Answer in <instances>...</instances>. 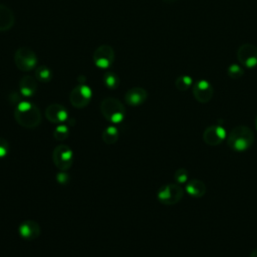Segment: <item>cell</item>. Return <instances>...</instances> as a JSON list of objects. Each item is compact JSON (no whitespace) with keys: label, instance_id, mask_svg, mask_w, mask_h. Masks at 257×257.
<instances>
[{"label":"cell","instance_id":"obj_26","mask_svg":"<svg viewBox=\"0 0 257 257\" xmlns=\"http://www.w3.org/2000/svg\"><path fill=\"white\" fill-rule=\"evenodd\" d=\"M56 181L61 185H65L69 182V175L66 173V171H60L56 175Z\"/></svg>","mask_w":257,"mask_h":257},{"label":"cell","instance_id":"obj_19","mask_svg":"<svg viewBox=\"0 0 257 257\" xmlns=\"http://www.w3.org/2000/svg\"><path fill=\"white\" fill-rule=\"evenodd\" d=\"M35 78L40 82H49L52 79V71L46 65H38L35 68Z\"/></svg>","mask_w":257,"mask_h":257},{"label":"cell","instance_id":"obj_15","mask_svg":"<svg viewBox=\"0 0 257 257\" xmlns=\"http://www.w3.org/2000/svg\"><path fill=\"white\" fill-rule=\"evenodd\" d=\"M37 90L36 78L30 75H24L19 81V92L24 97H31Z\"/></svg>","mask_w":257,"mask_h":257},{"label":"cell","instance_id":"obj_11","mask_svg":"<svg viewBox=\"0 0 257 257\" xmlns=\"http://www.w3.org/2000/svg\"><path fill=\"white\" fill-rule=\"evenodd\" d=\"M227 138L226 128L223 127L221 124H212L206 127L203 133V140L204 142L211 147L218 146L222 144Z\"/></svg>","mask_w":257,"mask_h":257},{"label":"cell","instance_id":"obj_7","mask_svg":"<svg viewBox=\"0 0 257 257\" xmlns=\"http://www.w3.org/2000/svg\"><path fill=\"white\" fill-rule=\"evenodd\" d=\"M92 97L91 88L85 83H79L72 88L69 94L70 103L76 108H82L86 106Z\"/></svg>","mask_w":257,"mask_h":257},{"label":"cell","instance_id":"obj_12","mask_svg":"<svg viewBox=\"0 0 257 257\" xmlns=\"http://www.w3.org/2000/svg\"><path fill=\"white\" fill-rule=\"evenodd\" d=\"M45 117L55 124L64 123L68 119V111L63 105L59 103H52L46 107Z\"/></svg>","mask_w":257,"mask_h":257},{"label":"cell","instance_id":"obj_16","mask_svg":"<svg viewBox=\"0 0 257 257\" xmlns=\"http://www.w3.org/2000/svg\"><path fill=\"white\" fill-rule=\"evenodd\" d=\"M15 22L13 11L6 5L0 4V32L11 29Z\"/></svg>","mask_w":257,"mask_h":257},{"label":"cell","instance_id":"obj_17","mask_svg":"<svg viewBox=\"0 0 257 257\" xmlns=\"http://www.w3.org/2000/svg\"><path fill=\"white\" fill-rule=\"evenodd\" d=\"M185 190L187 194L193 198H202L206 194L207 188L203 181L198 179H192L186 183Z\"/></svg>","mask_w":257,"mask_h":257},{"label":"cell","instance_id":"obj_22","mask_svg":"<svg viewBox=\"0 0 257 257\" xmlns=\"http://www.w3.org/2000/svg\"><path fill=\"white\" fill-rule=\"evenodd\" d=\"M69 136V127L64 123L58 124L53 131V138L56 141H64Z\"/></svg>","mask_w":257,"mask_h":257},{"label":"cell","instance_id":"obj_29","mask_svg":"<svg viewBox=\"0 0 257 257\" xmlns=\"http://www.w3.org/2000/svg\"><path fill=\"white\" fill-rule=\"evenodd\" d=\"M165 2H168V3H172V2H175V1H178V0H163Z\"/></svg>","mask_w":257,"mask_h":257},{"label":"cell","instance_id":"obj_28","mask_svg":"<svg viewBox=\"0 0 257 257\" xmlns=\"http://www.w3.org/2000/svg\"><path fill=\"white\" fill-rule=\"evenodd\" d=\"M249 257H257V248H255L249 255Z\"/></svg>","mask_w":257,"mask_h":257},{"label":"cell","instance_id":"obj_1","mask_svg":"<svg viewBox=\"0 0 257 257\" xmlns=\"http://www.w3.org/2000/svg\"><path fill=\"white\" fill-rule=\"evenodd\" d=\"M14 117L17 123L25 128H34L41 122L39 108L30 101L21 100L14 110Z\"/></svg>","mask_w":257,"mask_h":257},{"label":"cell","instance_id":"obj_20","mask_svg":"<svg viewBox=\"0 0 257 257\" xmlns=\"http://www.w3.org/2000/svg\"><path fill=\"white\" fill-rule=\"evenodd\" d=\"M103 83L109 89H115L119 85V77L112 71H106L103 74Z\"/></svg>","mask_w":257,"mask_h":257},{"label":"cell","instance_id":"obj_3","mask_svg":"<svg viewBox=\"0 0 257 257\" xmlns=\"http://www.w3.org/2000/svg\"><path fill=\"white\" fill-rule=\"evenodd\" d=\"M103 117L112 124L119 123L125 116V108L120 100L114 97L104 98L99 105Z\"/></svg>","mask_w":257,"mask_h":257},{"label":"cell","instance_id":"obj_27","mask_svg":"<svg viewBox=\"0 0 257 257\" xmlns=\"http://www.w3.org/2000/svg\"><path fill=\"white\" fill-rule=\"evenodd\" d=\"M21 94H19L18 92H12L10 95H9V100L12 99V103H16V105L21 101V97H20Z\"/></svg>","mask_w":257,"mask_h":257},{"label":"cell","instance_id":"obj_23","mask_svg":"<svg viewBox=\"0 0 257 257\" xmlns=\"http://www.w3.org/2000/svg\"><path fill=\"white\" fill-rule=\"evenodd\" d=\"M244 73V70L243 68L241 67V65L237 64V63H232L228 69H227V74L233 78V79H238L240 78Z\"/></svg>","mask_w":257,"mask_h":257},{"label":"cell","instance_id":"obj_18","mask_svg":"<svg viewBox=\"0 0 257 257\" xmlns=\"http://www.w3.org/2000/svg\"><path fill=\"white\" fill-rule=\"evenodd\" d=\"M118 130L114 125H108L101 134V139L106 145H113L118 140Z\"/></svg>","mask_w":257,"mask_h":257},{"label":"cell","instance_id":"obj_5","mask_svg":"<svg viewBox=\"0 0 257 257\" xmlns=\"http://www.w3.org/2000/svg\"><path fill=\"white\" fill-rule=\"evenodd\" d=\"M184 196V190L179 184H167L161 187L157 193L158 200L164 205H175Z\"/></svg>","mask_w":257,"mask_h":257},{"label":"cell","instance_id":"obj_4","mask_svg":"<svg viewBox=\"0 0 257 257\" xmlns=\"http://www.w3.org/2000/svg\"><path fill=\"white\" fill-rule=\"evenodd\" d=\"M14 61L17 68L21 71H30L36 68L38 59L35 52L31 48L21 46L14 54Z\"/></svg>","mask_w":257,"mask_h":257},{"label":"cell","instance_id":"obj_10","mask_svg":"<svg viewBox=\"0 0 257 257\" xmlns=\"http://www.w3.org/2000/svg\"><path fill=\"white\" fill-rule=\"evenodd\" d=\"M192 92L197 101L201 103L209 102L214 95L212 84L206 79H199L192 85Z\"/></svg>","mask_w":257,"mask_h":257},{"label":"cell","instance_id":"obj_25","mask_svg":"<svg viewBox=\"0 0 257 257\" xmlns=\"http://www.w3.org/2000/svg\"><path fill=\"white\" fill-rule=\"evenodd\" d=\"M9 143L5 140L0 138V159L5 158L9 153Z\"/></svg>","mask_w":257,"mask_h":257},{"label":"cell","instance_id":"obj_2","mask_svg":"<svg viewBox=\"0 0 257 257\" xmlns=\"http://www.w3.org/2000/svg\"><path fill=\"white\" fill-rule=\"evenodd\" d=\"M254 133L246 125H237L227 135L228 147L235 152H245L254 143Z\"/></svg>","mask_w":257,"mask_h":257},{"label":"cell","instance_id":"obj_14","mask_svg":"<svg viewBox=\"0 0 257 257\" xmlns=\"http://www.w3.org/2000/svg\"><path fill=\"white\" fill-rule=\"evenodd\" d=\"M148 98V92L143 87H133L130 88L124 94L125 102L131 106H138L143 104Z\"/></svg>","mask_w":257,"mask_h":257},{"label":"cell","instance_id":"obj_6","mask_svg":"<svg viewBox=\"0 0 257 257\" xmlns=\"http://www.w3.org/2000/svg\"><path fill=\"white\" fill-rule=\"evenodd\" d=\"M52 161L59 171H67L73 163V152L68 146L59 145L52 152Z\"/></svg>","mask_w":257,"mask_h":257},{"label":"cell","instance_id":"obj_8","mask_svg":"<svg viewBox=\"0 0 257 257\" xmlns=\"http://www.w3.org/2000/svg\"><path fill=\"white\" fill-rule=\"evenodd\" d=\"M92 60L98 68L106 69L110 67L114 61L113 48L108 44L99 45L92 54Z\"/></svg>","mask_w":257,"mask_h":257},{"label":"cell","instance_id":"obj_24","mask_svg":"<svg viewBox=\"0 0 257 257\" xmlns=\"http://www.w3.org/2000/svg\"><path fill=\"white\" fill-rule=\"evenodd\" d=\"M174 180L179 185L186 184L189 181V173H188V171L185 168L178 169L175 172V174H174Z\"/></svg>","mask_w":257,"mask_h":257},{"label":"cell","instance_id":"obj_21","mask_svg":"<svg viewBox=\"0 0 257 257\" xmlns=\"http://www.w3.org/2000/svg\"><path fill=\"white\" fill-rule=\"evenodd\" d=\"M193 85V78L190 75H181L175 81V86L180 91H185Z\"/></svg>","mask_w":257,"mask_h":257},{"label":"cell","instance_id":"obj_13","mask_svg":"<svg viewBox=\"0 0 257 257\" xmlns=\"http://www.w3.org/2000/svg\"><path fill=\"white\" fill-rule=\"evenodd\" d=\"M18 233L22 239L31 241L39 237L40 227L37 222L33 220H26L19 225Z\"/></svg>","mask_w":257,"mask_h":257},{"label":"cell","instance_id":"obj_30","mask_svg":"<svg viewBox=\"0 0 257 257\" xmlns=\"http://www.w3.org/2000/svg\"><path fill=\"white\" fill-rule=\"evenodd\" d=\"M254 123H255V127H256V130H257V115L255 116V120H254Z\"/></svg>","mask_w":257,"mask_h":257},{"label":"cell","instance_id":"obj_9","mask_svg":"<svg viewBox=\"0 0 257 257\" xmlns=\"http://www.w3.org/2000/svg\"><path fill=\"white\" fill-rule=\"evenodd\" d=\"M237 58L241 65L247 68L257 66V47L251 43L242 44L237 50Z\"/></svg>","mask_w":257,"mask_h":257}]
</instances>
